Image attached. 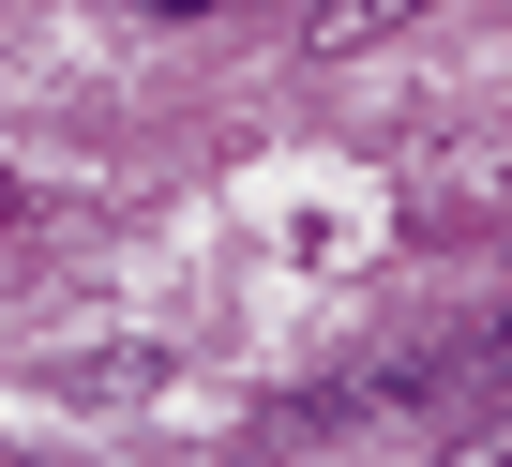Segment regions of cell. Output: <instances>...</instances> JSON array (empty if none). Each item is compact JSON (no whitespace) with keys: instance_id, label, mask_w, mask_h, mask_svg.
Instances as JSON below:
<instances>
[{"instance_id":"cell-1","label":"cell","mask_w":512,"mask_h":467,"mask_svg":"<svg viewBox=\"0 0 512 467\" xmlns=\"http://www.w3.org/2000/svg\"><path fill=\"white\" fill-rule=\"evenodd\" d=\"M106 16H136V31H226V16H256V0H106Z\"/></svg>"},{"instance_id":"cell-2","label":"cell","mask_w":512,"mask_h":467,"mask_svg":"<svg viewBox=\"0 0 512 467\" xmlns=\"http://www.w3.org/2000/svg\"><path fill=\"white\" fill-rule=\"evenodd\" d=\"M392 16H422V0H317V46H377Z\"/></svg>"}]
</instances>
